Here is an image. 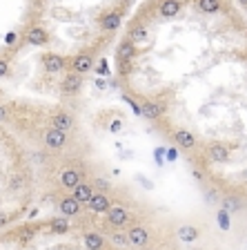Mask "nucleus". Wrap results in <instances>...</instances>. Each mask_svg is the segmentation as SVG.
I'll return each mask as SVG.
<instances>
[{"mask_svg": "<svg viewBox=\"0 0 247 250\" xmlns=\"http://www.w3.org/2000/svg\"><path fill=\"white\" fill-rule=\"evenodd\" d=\"M49 127L69 134V132H74V127H76V119H74V114H69V112H56V114H52V119H49Z\"/></svg>", "mask_w": 247, "mask_h": 250, "instance_id": "1", "label": "nucleus"}, {"mask_svg": "<svg viewBox=\"0 0 247 250\" xmlns=\"http://www.w3.org/2000/svg\"><path fill=\"white\" fill-rule=\"evenodd\" d=\"M42 143H45L47 150H62V147L67 146V134L54 130V127H47L42 132Z\"/></svg>", "mask_w": 247, "mask_h": 250, "instance_id": "2", "label": "nucleus"}, {"mask_svg": "<svg viewBox=\"0 0 247 250\" xmlns=\"http://www.w3.org/2000/svg\"><path fill=\"white\" fill-rule=\"evenodd\" d=\"M129 221H132V212H129L127 208H123V206H114L107 212V224L112 226V228L123 230L125 226H129Z\"/></svg>", "mask_w": 247, "mask_h": 250, "instance_id": "3", "label": "nucleus"}, {"mask_svg": "<svg viewBox=\"0 0 247 250\" xmlns=\"http://www.w3.org/2000/svg\"><path fill=\"white\" fill-rule=\"evenodd\" d=\"M80 89H82V76L80 74H76V72L65 74V78H62V83H60V92L65 94V96H76Z\"/></svg>", "mask_w": 247, "mask_h": 250, "instance_id": "4", "label": "nucleus"}, {"mask_svg": "<svg viewBox=\"0 0 247 250\" xmlns=\"http://www.w3.org/2000/svg\"><path fill=\"white\" fill-rule=\"evenodd\" d=\"M25 41H27V45H31V47H45L47 42H49V31L45 29V27H29L27 29V34H25Z\"/></svg>", "mask_w": 247, "mask_h": 250, "instance_id": "5", "label": "nucleus"}, {"mask_svg": "<svg viewBox=\"0 0 247 250\" xmlns=\"http://www.w3.org/2000/svg\"><path fill=\"white\" fill-rule=\"evenodd\" d=\"M87 208L92 210L94 214H107L109 210L114 208V206H112V199H109L107 192H96L92 197V201H89Z\"/></svg>", "mask_w": 247, "mask_h": 250, "instance_id": "6", "label": "nucleus"}, {"mask_svg": "<svg viewBox=\"0 0 247 250\" xmlns=\"http://www.w3.org/2000/svg\"><path fill=\"white\" fill-rule=\"evenodd\" d=\"M40 65H42V69H45V72H49V74H58V72H62V69H65L67 61H65V58H62L60 54H42Z\"/></svg>", "mask_w": 247, "mask_h": 250, "instance_id": "7", "label": "nucleus"}, {"mask_svg": "<svg viewBox=\"0 0 247 250\" xmlns=\"http://www.w3.org/2000/svg\"><path fill=\"white\" fill-rule=\"evenodd\" d=\"M94 194H96V188H94V183H87V181H82L80 186H76L72 190V197L76 199L80 206H89Z\"/></svg>", "mask_w": 247, "mask_h": 250, "instance_id": "8", "label": "nucleus"}, {"mask_svg": "<svg viewBox=\"0 0 247 250\" xmlns=\"http://www.w3.org/2000/svg\"><path fill=\"white\" fill-rule=\"evenodd\" d=\"M58 181H60V186L65 188V190H74L76 186L82 183V174L76 170V167H65V170L60 172Z\"/></svg>", "mask_w": 247, "mask_h": 250, "instance_id": "9", "label": "nucleus"}, {"mask_svg": "<svg viewBox=\"0 0 247 250\" xmlns=\"http://www.w3.org/2000/svg\"><path fill=\"white\" fill-rule=\"evenodd\" d=\"M127 237H129V244L132 246H138V248H145L150 244V230L145 226H132L127 230Z\"/></svg>", "mask_w": 247, "mask_h": 250, "instance_id": "10", "label": "nucleus"}, {"mask_svg": "<svg viewBox=\"0 0 247 250\" xmlns=\"http://www.w3.org/2000/svg\"><path fill=\"white\" fill-rule=\"evenodd\" d=\"M123 22V11L120 9H112L107 14L100 16V29L103 31H116Z\"/></svg>", "mask_w": 247, "mask_h": 250, "instance_id": "11", "label": "nucleus"}, {"mask_svg": "<svg viewBox=\"0 0 247 250\" xmlns=\"http://www.w3.org/2000/svg\"><path fill=\"white\" fill-rule=\"evenodd\" d=\"M174 143L180 147V150H194L196 147V136H194V132L180 127V130L174 132Z\"/></svg>", "mask_w": 247, "mask_h": 250, "instance_id": "12", "label": "nucleus"}, {"mask_svg": "<svg viewBox=\"0 0 247 250\" xmlns=\"http://www.w3.org/2000/svg\"><path fill=\"white\" fill-rule=\"evenodd\" d=\"M94 58H92V54H78V56H74V61H72V69L76 74H87V72H94Z\"/></svg>", "mask_w": 247, "mask_h": 250, "instance_id": "13", "label": "nucleus"}, {"mask_svg": "<svg viewBox=\"0 0 247 250\" xmlns=\"http://www.w3.org/2000/svg\"><path fill=\"white\" fill-rule=\"evenodd\" d=\"M58 212L62 214V217H76V214H80V203L76 201V199L69 194V197H62L60 201H58Z\"/></svg>", "mask_w": 247, "mask_h": 250, "instance_id": "14", "label": "nucleus"}, {"mask_svg": "<svg viewBox=\"0 0 247 250\" xmlns=\"http://www.w3.org/2000/svg\"><path fill=\"white\" fill-rule=\"evenodd\" d=\"M140 114H143L145 119H150V121H158L160 116L165 114V107L160 103H156V101H143V105H140Z\"/></svg>", "mask_w": 247, "mask_h": 250, "instance_id": "15", "label": "nucleus"}, {"mask_svg": "<svg viewBox=\"0 0 247 250\" xmlns=\"http://www.w3.org/2000/svg\"><path fill=\"white\" fill-rule=\"evenodd\" d=\"M180 7H183V0H160L158 14L163 18H176L180 14Z\"/></svg>", "mask_w": 247, "mask_h": 250, "instance_id": "16", "label": "nucleus"}, {"mask_svg": "<svg viewBox=\"0 0 247 250\" xmlns=\"http://www.w3.org/2000/svg\"><path fill=\"white\" fill-rule=\"evenodd\" d=\"M209 159L214 163H218V166H225V163H229V150H227L223 143H211L209 146Z\"/></svg>", "mask_w": 247, "mask_h": 250, "instance_id": "17", "label": "nucleus"}, {"mask_svg": "<svg viewBox=\"0 0 247 250\" xmlns=\"http://www.w3.org/2000/svg\"><path fill=\"white\" fill-rule=\"evenodd\" d=\"M82 244L87 250H105V237L100 232H85L82 234Z\"/></svg>", "mask_w": 247, "mask_h": 250, "instance_id": "18", "label": "nucleus"}, {"mask_svg": "<svg viewBox=\"0 0 247 250\" xmlns=\"http://www.w3.org/2000/svg\"><path fill=\"white\" fill-rule=\"evenodd\" d=\"M116 54H118V62L123 65V62H127V61H132V58L136 56V45L129 38H125L123 42L118 45V49H116Z\"/></svg>", "mask_w": 247, "mask_h": 250, "instance_id": "19", "label": "nucleus"}, {"mask_svg": "<svg viewBox=\"0 0 247 250\" xmlns=\"http://www.w3.org/2000/svg\"><path fill=\"white\" fill-rule=\"evenodd\" d=\"M127 38L134 42V45H138V42H147V38H150V31H147V27H145V25H134L132 29H129Z\"/></svg>", "mask_w": 247, "mask_h": 250, "instance_id": "20", "label": "nucleus"}, {"mask_svg": "<svg viewBox=\"0 0 247 250\" xmlns=\"http://www.w3.org/2000/svg\"><path fill=\"white\" fill-rule=\"evenodd\" d=\"M49 230H52L54 234H58V237H60V234H67L69 232V219L67 217H54L52 221H49Z\"/></svg>", "mask_w": 247, "mask_h": 250, "instance_id": "21", "label": "nucleus"}, {"mask_svg": "<svg viewBox=\"0 0 247 250\" xmlns=\"http://www.w3.org/2000/svg\"><path fill=\"white\" fill-rule=\"evenodd\" d=\"M198 228L196 226H180L178 228V239L185 241V244H194L196 239H198Z\"/></svg>", "mask_w": 247, "mask_h": 250, "instance_id": "22", "label": "nucleus"}, {"mask_svg": "<svg viewBox=\"0 0 247 250\" xmlns=\"http://www.w3.org/2000/svg\"><path fill=\"white\" fill-rule=\"evenodd\" d=\"M196 9L201 14H216L221 9V0H196Z\"/></svg>", "mask_w": 247, "mask_h": 250, "instance_id": "23", "label": "nucleus"}, {"mask_svg": "<svg viewBox=\"0 0 247 250\" xmlns=\"http://www.w3.org/2000/svg\"><path fill=\"white\" fill-rule=\"evenodd\" d=\"M223 210H225V212H238V210L243 208V203H241V199L238 197H223Z\"/></svg>", "mask_w": 247, "mask_h": 250, "instance_id": "24", "label": "nucleus"}, {"mask_svg": "<svg viewBox=\"0 0 247 250\" xmlns=\"http://www.w3.org/2000/svg\"><path fill=\"white\" fill-rule=\"evenodd\" d=\"M22 188H25V174H20V172H11L9 190H22Z\"/></svg>", "mask_w": 247, "mask_h": 250, "instance_id": "25", "label": "nucleus"}, {"mask_svg": "<svg viewBox=\"0 0 247 250\" xmlns=\"http://www.w3.org/2000/svg\"><path fill=\"white\" fill-rule=\"evenodd\" d=\"M94 188H96V192H109L112 181H109L107 177H96V181H94Z\"/></svg>", "mask_w": 247, "mask_h": 250, "instance_id": "26", "label": "nucleus"}, {"mask_svg": "<svg viewBox=\"0 0 247 250\" xmlns=\"http://www.w3.org/2000/svg\"><path fill=\"white\" fill-rule=\"evenodd\" d=\"M109 239H112L116 246H123V248L129 244V237H127V232H112V234H109Z\"/></svg>", "mask_w": 247, "mask_h": 250, "instance_id": "27", "label": "nucleus"}, {"mask_svg": "<svg viewBox=\"0 0 247 250\" xmlns=\"http://www.w3.org/2000/svg\"><path fill=\"white\" fill-rule=\"evenodd\" d=\"M94 72H96L98 76H107V74H109V62H107V58H100V61L96 62Z\"/></svg>", "mask_w": 247, "mask_h": 250, "instance_id": "28", "label": "nucleus"}, {"mask_svg": "<svg viewBox=\"0 0 247 250\" xmlns=\"http://www.w3.org/2000/svg\"><path fill=\"white\" fill-rule=\"evenodd\" d=\"M123 125H125L123 119H114L112 125H109V132H120V130H123Z\"/></svg>", "mask_w": 247, "mask_h": 250, "instance_id": "29", "label": "nucleus"}, {"mask_svg": "<svg viewBox=\"0 0 247 250\" xmlns=\"http://www.w3.org/2000/svg\"><path fill=\"white\" fill-rule=\"evenodd\" d=\"M7 74H9V62L7 58H0V78H5Z\"/></svg>", "mask_w": 247, "mask_h": 250, "instance_id": "30", "label": "nucleus"}, {"mask_svg": "<svg viewBox=\"0 0 247 250\" xmlns=\"http://www.w3.org/2000/svg\"><path fill=\"white\" fill-rule=\"evenodd\" d=\"M205 201H209V203H214V201H218V192L211 188V190H207L205 192Z\"/></svg>", "mask_w": 247, "mask_h": 250, "instance_id": "31", "label": "nucleus"}, {"mask_svg": "<svg viewBox=\"0 0 247 250\" xmlns=\"http://www.w3.org/2000/svg\"><path fill=\"white\" fill-rule=\"evenodd\" d=\"M34 237H36V232H34V230H22L18 239H20V241H29V239H34Z\"/></svg>", "mask_w": 247, "mask_h": 250, "instance_id": "32", "label": "nucleus"}, {"mask_svg": "<svg viewBox=\"0 0 247 250\" xmlns=\"http://www.w3.org/2000/svg\"><path fill=\"white\" fill-rule=\"evenodd\" d=\"M9 119V114H7V107L5 105H0V121H7Z\"/></svg>", "mask_w": 247, "mask_h": 250, "instance_id": "33", "label": "nucleus"}, {"mask_svg": "<svg viewBox=\"0 0 247 250\" xmlns=\"http://www.w3.org/2000/svg\"><path fill=\"white\" fill-rule=\"evenodd\" d=\"M7 221H9V214H7V212H0V228H2V226H7Z\"/></svg>", "mask_w": 247, "mask_h": 250, "instance_id": "34", "label": "nucleus"}, {"mask_svg": "<svg viewBox=\"0 0 247 250\" xmlns=\"http://www.w3.org/2000/svg\"><path fill=\"white\" fill-rule=\"evenodd\" d=\"M5 41H7V45H11V42L16 41V31H9V34H7V38H5Z\"/></svg>", "mask_w": 247, "mask_h": 250, "instance_id": "35", "label": "nucleus"}, {"mask_svg": "<svg viewBox=\"0 0 247 250\" xmlns=\"http://www.w3.org/2000/svg\"><path fill=\"white\" fill-rule=\"evenodd\" d=\"M191 177H194L196 181H203V172L201 170H194V172H191Z\"/></svg>", "mask_w": 247, "mask_h": 250, "instance_id": "36", "label": "nucleus"}, {"mask_svg": "<svg viewBox=\"0 0 247 250\" xmlns=\"http://www.w3.org/2000/svg\"><path fill=\"white\" fill-rule=\"evenodd\" d=\"M167 156H170V161H174L176 156H178V152H176V150H170V154H167Z\"/></svg>", "mask_w": 247, "mask_h": 250, "instance_id": "37", "label": "nucleus"}, {"mask_svg": "<svg viewBox=\"0 0 247 250\" xmlns=\"http://www.w3.org/2000/svg\"><path fill=\"white\" fill-rule=\"evenodd\" d=\"M238 5H243V7H247V0H238Z\"/></svg>", "mask_w": 247, "mask_h": 250, "instance_id": "38", "label": "nucleus"}, {"mask_svg": "<svg viewBox=\"0 0 247 250\" xmlns=\"http://www.w3.org/2000/svg\"><path fill=\"white\" fill-rule=\"evenodd\" d=\"M123 2H125V5H132V2H134V0H123Z\"/></svg>", "mask_w": 247, "mask_h": 250, "instance_id": "39", "label": "nucleus"}]
</instances>
